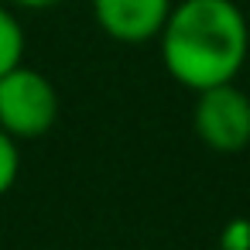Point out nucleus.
<instances>
[{"label": "nucleus", "instance_id": "7ed1b4c3", "mask_svg": "<svg viewBox=\"0 0 250 250\" xmlns=\"http://www.w3.org/2000/svg\"><path fill=\"white\" fill-rule=\"evenodd\" d=\"M192 127L216 154H236L250 144V96L236 83L195 93Z\"/></svg>", "mask_w": 250, "mask_h": 250}, {"label": "nucleus", "instance_id": "6e6552de", "mask_svg": "<svg viewBox=\"0 0 250 250\" xmlns=\"http://www.w3.org/2000/svg\"><path fill=\"white\" fill-rule=\"evenodd\" d=\"M14 7H24V11H48V7H59L62 0H11Z\"/></svg>", "mask_w": 250, "mask_h": 250}, {"label": "nucleus", "instance_id": "423d86ee", "mask_svg": "<svg viewBox=\"0 0 250 250\" xmlns=\"http://www.w3.org/2000/svg\"><path fill=\"white\" fill-rule=\"evenodd\" d=\"M21 175V151H18V141L0 127V195H7L14 188Z\"/></svg>", "mask_w": 250, "mask_h": 250}, {"label": "nucleus", "instance_id": "f257e3e1", "mask_svg": "<svg viewBox=\"0 0 250 250\" xmlns=\"http://www.w3.org/2000/svg\"><path fill=\"white\" fill-rule=\"evenodd\" d=\"M158 45L168 76L202 93L240 76L250 55V28L233 0H178Z\"/></svg>", "mask_w": 250, "mask_h": 250}, {"label": "nucleus", "instance_id": "39448f33", "mask_svg": "<svg viewBox=\"0 0 250 250\" xmlns=\"http://www.w3.org/2000/svg\"><path fill=\"white\" fill-rule=\"evenodd\" d=\"M21 59H24V28L11 7L0 4V76L21 65Z\"/></svg>", "mask_w": 250, "mask_h": 250}, {"label": "nucleus", "instance_id": "f03ea898", "mask_svg": "<svg viewBox=\"0 0 250 250\" xmlns=\"http://www.w3.org/2000/svg\"><path fill=\"white\" fill-rule=\"evenodd\" d=\"M59 120V89L48 76L14 65L0 76V127L14 141H35Z\"/></svg>", "mask_w": 250, "mask_h": 250}, {"label": "nucleus", "instance_id": "0eeeda50", "mask_svg": "<svg viewBox=\"0 0 250 250\" xmlns=\"http://www.w3.org/2000/svg\"><path fill=\"white\" fill-rule=\"evenodd\" d=\"M219 247H223V250H250V223H247V219H233V223L223 229Z\"/></svg>", "mask_w": 250, "mask_h": 250}, {"label": "nucleus", "instance_id": "20e7f679", "mask_svg": "<svg viewBox=\"0 0 250 250\" xmlns=\"http://www.w3.org/2000/svg\"><path fill=\"white\" fill-rule=\"evenodd\" d=\"M175 7V0H93V18L120 45L154 42Z\"/></svg>", "mask_w": 250, "mask_h": 250}]
</instances>
